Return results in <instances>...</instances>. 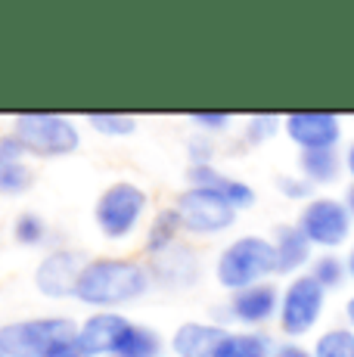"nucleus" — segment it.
I'll list each match as a JSON object with an SVG mask.
<instances>
[{"mask_svg":"<svg viewBox=\"0 0 354 357\" xmlns=\"http://www.w3.org/2000/svg\"><path fill=\"white\" fill-rule=\"evenodd\" d=\"M153 286V273L134 258H91L75 286V298L93 311H118L143 298Z\"/></svg>","mask_w":354,"mask_h":357,"instance_id":"obj_1","label":"nucleus"},{"mask_svg":"<svg viewBox=\"0 0 354 357\" xmlns=\"http://www.w3.org/2000/svg\"><path fill=\"white\" fill-rule=\"evenodd\" d=\"M277 273V249L274 239L258 236V233H246L236 236L217 252L215 261V280L221 289L230 295L243 292L249 286L268 283V277Z\"/></svg>","mask_w":354,"mask_h":357,"instance_id":"obj_2","label":"nucleus"},{"mask_svg":"<svg viewBox=\"0 0 354 357\" xmlns=\"http://www.w3.org/2000/svg\"><path fill=\"white\" fill-rule=\"evenodd\" d=\"M13 134L35 159H63L81 146V130L69 115L59 112H22L13 119Z\"/></svg>","mask_w":354,"mask_h":357,"instance_id":"obj_3","label":"nucleus"},{"mask_svg":"<svg viewBox=\"0 0 354 357\" xmlns=\"http://www.w3.org/2000/svg\"><path fill=\"white\" fill-rule=\"evenodd\" d=\"M146 211H149L146 190L131 181H115L93 202V224L106 239L118 243V239H128L137 233Z\"/></svg>","mask_w":354,"mask_h":357,"instance_id":"obj_4","label":"nucleus"},{"mask_svg":"<svg viewBox=\"0 0 354 357\" xmlns=\"http://www.w3.org/2000/svg\"><path fill=\"white\" fill-rule=\"evenodd\" d=\"M78 335L72 317H29L0 326V354L3 357H44L53 345Z\"/></svg>","mask_w":354,"mask_h":357,"instance_id":"obj_5","label":"nucleus"},{"mask_svg":"<svg viewBox=\"0 0 354 357\" xmlns=\"http://www.w3.org/2000/svg\"><path fill=\"white\" fill-rule=\"evenodd\" d=\"M326 292L311 273H298L289 283L283 286L280 295V314H277V324H280L283 335L289 342L305 339L308 333H314L320 317L326 311Z\"/></svg>","mask_w":354,"mask_h":357,"instance_id":"obj_6","label":"nucleus"},{"mask_svg":"<svg viewBox=\"0 0 354 357\" xmlns=\"http://www.w3.org/2000/svg\"><path fill=\"white\" fill-rule=\"evenodd\" d=\"M295 224L308 236V243L323 252L342 249L354 236V215L348 211L345 199L336 196H314L308 205H302V215Z\"/></svg>","mask_w":354,"mask_h":357,"instance_id":"obj_7","label":"nucleus"},{"mask_svg":"<svg viewBox=\"0 0 354 357\" xmlns=\"http://www.w3.org/2000/svg\"><path fill=\"white\" fill-rule=\"evenodd\" d=\"M177 215L183 221V233L193 236H217V233L230 230L236 221V208L215 190L187 187L174 202Z\"/></svg>","mask_w":354,"mask_h":357,"instance_id":"obj_8","label":"nucleus"},{"mask_svg":"<svg viewBox=\"0 0 354 357\" xmlns=\"http://www.w3.org/2000/svg\"><path fill=\"white\" fill-rule=\"evenodd\" d=\"M280 295L283 289H277L274 283H258V286H249L243 292H233L227 298V305L221 307V314L215 311L217 317V326L224 324H236V326H246V329H258L270 320H277L280 314Z\"/></svg>","mask_w":354,"mask_h":357,"instance_id":"obj_9","label":"nucleus"},{"mask_svg":"<svg viewBox=\"0 0 354 357\" xmlns=\"http://www.w3.org/2000/svg\"><path fill=\"white\" fill-rule=\"evenodd\" d=\"M283 134L302 153L339 149V143H342V119L336 112H289L283 119Z\"/></svg>","mask_w":354,"mask_h":357,"instance_id":"obj_10","label":"nucleus"},{"mask_svg":"<svg viewBox=\"0 0 354 357\" xmlns=\"http://www.w3.org/2000/svg\"><path fill=\"white\" fill-rule=\"evenodd\" d=\"M87 261L75 249H53L38 261L35 267V289L47 298H69L75 295L78 277Z\"/></svg>","mask_w":354,"mask_h":357,"instance_id":"obj_11","label":"nucleus"},{"mask_svg":"<svg viewBox=\"0 0 354 357\" xmlns=\"http://www.w3.org/2000/svg\"><path fill=\"white\" fill-rule=\"evenodd\" d=\"M128 324L131 320L121 311H93L91 317H84L78 324L75 342L87 357H112L115 345H118V335L125 333Z\"/></svg>","mask_w":354,"mask_h":357,"instance_id":"obj_12","label":"nucleus"},{"mask_svg":"<svg viewBox=\"0 0 354 357\" xmlns=\"http://www.w3.org/2000/svg\"><path fill=\"white\" fill-rule=\"evenodd\" d=\"M187 187H202V190H215L233 205L236 211H246L255 205V190L252 183H246L243 177H230L224 171H217L215 165H190L187 168Z\"/></svg>","mask_w":354,"mask_h":357,"instance_id":"obj_13","label":"nucleus"},{"mask_svg":"<svg viewBox=\"0 0 354 357\" xmlns=\"http://www.w3.org/2000/svg\"><path fill=\"white\" fill-rule=\"evenodd\" d=\"M35 183V168L29 165V153L19 143V137L3 134L0 137V193L3 196H22Z\"/></svg>","mask_w":354,"mask_h":357,"instance_id":"obj_14","label":"nucleus"},{"mask_svg":"<svg viewBox=\"0 0 354 357\" xmlns=\"http://www.w3.org/2000/svg\"><path fill=\"white\" fill-rule=\"evenodd\" d=\"M149 273H153V283H159V286L187 289V286H193L199 280V258H196L193 249L177 243L165 255L149 261Z\"/></svg>","mask_w":354,"mask_h":357,"instance_id":"obj_15","label":"nucleus"},{"mask_svg":"<svg viewBox=\"0 0 354 357\" xmlns=\"http://www.w3.org/2000/svg\"><path fill=\"white\" fill-rule=\"evenodd\" d=\"M270 239H274V249H277V273H283L289 280L305 273V267H311V261L317 258L314 245L298 230V224H280Z\"/></svg>","mask_w":354,"mask_h":357,"instance_id":"obj_16","label":"nucleus"},{"mask_svg":"<svg viewBox=\"0 0 354 357\" xmlns=\"http://www.w3.org/2000/svg\"><path fill=\"white\" fill-rule=\"evenodd\" d=\"M224 335H227V326L190 320V324H180L174 329L171 351H174V357H215Z\"/></svg>","mask_w":354,"mask_h":357,"instance_id":"obj_17","label":"nucleus"},{"mask_svg":"<svg viewBox=\"0 0 354 357\" xmlns=\"http://www.w3.org/2000/svg\"><path fill=\"white\" fill-rule=\"evenodd\" d=\"M298 174L311 181L314 187H330L345 174V162L339 149H311L298 153Z\"/></svg>","mask_w":354,"mask_h":357,"instance_id":"obj_18","label":"nucleus"},{"mask_svg":"<svg viewBox=\"0 0 354 357\" xmlns=\"http://www.w3.org/2000/svg\"><path fill=\"white\" fill-rule=\"evenodd\" d=\"M274 342L261 329H236V333L224 335V342L217 345L215 357H274Z\"/></svg>","mask_w":354,"mask_h":357,"instance_id":"obj_19","label":"nucleus"},{"mask_svg":"<svg viewBox=\"0 0 354 357\" xmlns=\"http://www.w3.org/2000/svg\"><path fill=\"white\" fill-rule=\"evenodd\" d=\"M180 233H183V221H180V215H177L174 205L171 208L155 211L153 221H149V227H146L149 258H159V255H165L168 249H174L177 239H180Z\"/></svg>","mask_w":354,"mask_h":357,"instance_id":"obj_20","label":"nucleus"},{"mask_svg":"<svg viewBox=\"0 0 354 357\" xmlns=\"http://www.w3.org/2000/svg\"><path fill=\"white\" fill-rule=\"evenodd\" d=\"M165 345H162V335L153 326L143 324H128L125 333L118 335V345H115L112 357H162Z\"/></svg>","mask_w":354,"mask_h":357,"instance_id":"obj_21","label":"nucleus"},{"mask_svg":"<svg viewBox=\"0 0 354 357\" xmlns=\"http://www.w3.org/2000/svg\"><path fill=\"white\" fill-rule=\"evenodd\" d=\"M308 273L317 280L320 286H323L326 292H336L345 286V280L348 277V261H345L342 255H336V252H320V255L311 261Z\"/></svg>","mask_w":354,"mask_h":357,"instance_id":"obj_22","label":"nucleus"},{"mask_svg":"<svg viewBox=\"0 0 354 357\" xmlns=\"http://www.w3.org/2000/svg\"><path fill=\"white\" fill-rule=\"evenodd\" d=\"M314 357H354V329L351 326H330L311 345Z\"/></svg>","mask_w":354,"mask_h":357,"instance_id":"obj_23","label":"nucleus"},{"mask_svg":"<svg viewBox=\"0 0 354 357\" xmlns=\"http://www.w3.org/2000/svg\"><path fill=\"white\" fill-rule=\"evenodd\" d=\"M283 130V119L274 112H255L243 121V140L249 146H264L268 140H274L277 134Z\"/></svg>","mask_w":354,"mask_h":357,"instance_id":"obj_24","label":"nucleus"},{"mask_svg":"<svg viewBox=\"0 0 354 357\" xmlns=\"http://www.w3.org/2000/svg\"><path fill=\"white\" fill-rule=\"evenodd\" d=\"M87 125L100 137H131L137 130V119L128 112H91Z\"/></svg>","mask_w":354,"mask_h":357,"instance_id":"obj_25","label":"nucleus"},{"mask_svg":"<svg viewBox=\"0 0 354 357\" xmlns=\"http://www.w3.org/2000/svg\"><path fill=\"white\" fill-rule=\"evenodd\" d=\"M50 236V227H47V221L35 211H22V215L13 221V239H16L19 245H40L44 239Z\"/></svg>","mask_w":354,"mask_h":357,"instance_id":"obj_26","label":"nucleus"},{"mask_svg":"<svg viewBox=\"0 0 354 357\" xmlns=\"http://www.w3.org/2000/svg\"><path fill=\"white\" fill-rule=\"evenodd\" d=\"M187 121H190V128H196V134L215 137V134H227L230 125H233V115L217 112V109H202V112H190Z\"/></svg>","mask_w":354,"mask_h":357,"instance_id":"obj_27","label":"nucleus"},{"mask_svg":"<svg viewBox=\"0 0 354 357\" xmlns=\"http://www.w3.org/2000/svg\"><path fill=\"white\" fill-rule=\"evenodd\" d=\"M277 190H280L283 199H289V202H305L308 205L311 199H314V183L305 181L302 174H280L277 177Z\"/></svg>","mask_w":354,"mask_h":357,"instance_id":"obj_28","label":"nucleus"},{"mask_svg":"<svg viewBox=\"0 0 354 357\" xmlns=\"http://www.w3.org/2000/svg\"><path fill=\"white\" fill-rule=\"evenodd\" d=\"M215 153H217V146H215L212 137H206V134H193V137H190V143H187L190 165H212Z\"/></svg>","mask_w":354,"mask_h":357,"instance_id":"obj_29","label":"nucleus"},{"mask_svg":"<svg viewBox=\"0 0 354 357\" xmlns=\"http://www.w3.org/2000/svg\"><path fill=\"white\" fill-rule=\"evenodd\" d=\"M274 357H314L311 354V348H305L302 342H280V345L274 348Z\"/></svg>","mask_w":354,"mask_h":357,"instance_id":"obj_30","label":"nucleus"},{"mask_svg":"<svg viewBox=\"0 0 354 357\" xmlns=\"http://www.w3.org/2000/svg\"><path fill=\"white\" fill-rule=\"evenodd\" d=\"M44 357H87L84 351H81V345L75 339H69V342H59V345H53L50 351H47Z\"/></svg>","mask_w":354,"mask_h":357,"instance_id":"obj_31","label":"nucleus"},{"mask_svg":"<svg viewBox=\"0 0 354 357\" xmlns=\"http://www.w3.org/2000/svg\"><path fill=\"white\" fill-rule=\"evenodd\" d=\"M342 162H345V174L351 177V183H354V140L345 146V153H342Z\"/></svg>","mask_w":354,"mask_h":357,"instance_id":"obj_32","label":"nucleus"},{"mask_svg":"<svg viewBox=\"0 0 354 357\" xmlns=\"http://www.w3.org/2000/svg\"><path fill=\"white\" fill-rule=\"evenodd\" d=\"M345 326L354 329V292L348 295V301H345Z\"/></svg>","mask_w":354,"mask_h":357,"instance_id":"obj_33","label":"nucleus"},{"mask_svg":"<svg viewBox=\"0 0 354 357\" xmlns=\"http://www.w3.org/2000/svg\"><path fill=\"white\" fill-rule=\"evenodd\" d=\"M345 205H348V211L354 215V183H351L348 190H345Z\"/></svg>","mask_w":354,"mask_h":357,"instance_id":"obj_34","label":"nucleus"},{"mask_svg":"<svg viewBox=\"0 0 354 357\" xmlns=\"http://www.w3.org/2000/svg\"><path fill=\"white\" fill-rule=\"evenodd\" d=\"M345 261H348V277L354 280V243H351V249H348V255H345Z\"/></svg>","mask_w":354,"mask_h":357,"instance_id":"obj_35","label":"nucleus"},{"mask_svg":"<svg viewBox=\"0 0 354 357\" xmlns=\"http://www.w3.org/2000/svg\"><path fill=\"white\" fill-rule=\"evenodd\" d=\"M0 357H3V354H0Z\"/></svg>","mask_w":354,"mask_h":357,"instance_id":"obj_36","label":"nucleus"}]
</instances>
